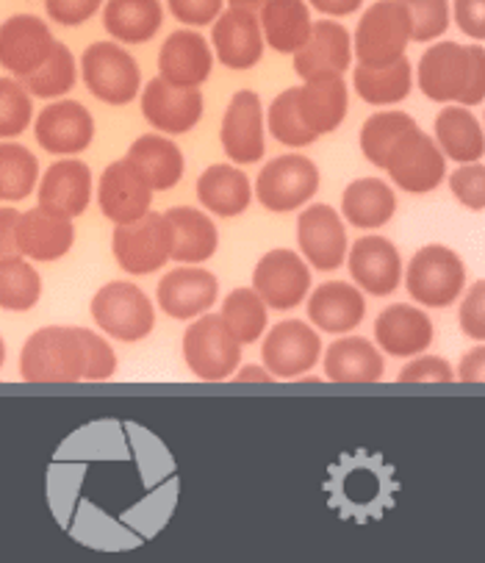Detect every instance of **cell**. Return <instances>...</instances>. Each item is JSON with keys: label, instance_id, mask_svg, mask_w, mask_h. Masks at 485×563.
<instances>
[{"label": "cell", "instance_id": "1", "mask_svg": "<svg viewBox=\"0 0 485 563\" xmlns=\"http://www.w3.org/2000/svg\"><path fill=\"white\" fill-rule=\"evenodd\" d=\"M416 81L433 103L480 106L485 98V51L483 45H461L436 40L419 58Z\"/></svg>", "mask_w": 485, "mask_h": 563}, {"label": "cell", "instance_id": "2", "mask_svg": "<svg viewBox=\"0 0 485 563\" xmlns=\"http://www.w3.org/2000/svg\"><path fill=\"white\" fill-rule=\"evenodd\" d=\"M466 278V262L447 244H425L403 269L405 291L422 308H450L461 300Z\"/></svg>", "mask_w": 485, "mask_h": 563}, {"label": "cell", "instance_id": "3", "mask_svg": "<svg viewBox=\"0 0 485 563\" xmlns=\"http://www.w3.org/2000/svg\"><path fill=\"white\" fill-rule=\"evenodd\" d=\"M20 375L29 384H76L84 378V350L78 325H47L20 350Z\"/></svg>", "mask_w": 485, "mask_h": 563}, {"label": "cell", "instance_id": "4", "mask_svg": "<svg viewBox=\"0 0 485 563\" xmlns=\"http://www.w3.org/2000/svg\"><path fill=\"white\" fill-rule=\"evenodd\" d=\"M92 320L117 342H142L156 328V306L133 280H111L95 291Z\"/></svg>", "mask_w": 485, "mask_h": 563}, {"label": "cell", "instance_id": "5", "mask_svg": "<svg viewBox=\"0 0 485 563\" xmlns=\"http://www.w3.org/2000/svg\"><path fill=\"white\" fill-rule=\"evenodd\" d=\"M322 175L319 167L302 153H286L261 167L253 195L272 214H289L306 209L319 192Z\"/></svg>", "mask_w": 485, "mask_h": 563}, {"label": "cell", "instance_id": "6", "mask_svg": "<svg viewBox=\"0 0 485 563\" xmlns=\"http://www.w3.org/2000/svg\"><path fill=\"white\" fill-rule=\"evenodd\" d=\"M78 70H81L87 89L100 103L128 106L142 92V67L133 58V53H128L114 40L89 45L84 51Z\"/></svg>", "mask_w": 485, "mask_h": 563}, {"label": "cell", "instance_id": "7", "mask_svg": "<svg viewBox=\"0 0 485 563\" xmlns=\"http://www.w3.org/2000/svg\"><path fill=\"white\" fill-rule=\"evenodd\" d=\"M410 45V18L403 0H377L361 14L353 40L359 65H392Z\"/></svg>", "mask_w": 485, "mask_h": 563}, {"label": "cell", "instance_id": "8", "mask_svg": "<svg viewBox=\"0 0 485 563\" xmlns=\"http://www.w3.org/2000/svg\"><path fill=\"white\" fill-rule=\"evenodd\" d=\"M184 358L200 380H228L242 364V344L220 314H200L184 333Z\"/></svg>", "mask_w": 485, "mask_h": 563}, {"label": "cell", "instance_id": "9", "mask_svg": "<svg viewBox=\"0 0 485 563\" xmlns=\"http://www.w3.org/2000/svg\"><path fill=\"white\" fill-rule=\"evenodd\" d=\"M111 250L128 275H151L173 262V228L164 214L147 211L145 217L114 228Z\"/></svg>", "mask_w": 485, "mask_h": 563}, {"label": "cell", "instance_id": "10", "mask_svg": "<svg viewBox=\"0 0 485 563\" xmlns=\"http://www.w3.org/2000/svg\"><path fill=\"white\" fill-rule=\"evenodd\" d=\"M388 178L408 195H430L447 180V156L419 125L410 129L386 158Z\"/></svg>", "mask_w": 485, "mask_h": 563}, {"label": "cell", "instance_id": "11", "mask_svg": "<svg viewBox=\"0 0 485 563\" xmlns=\"http://www.w3.org/2000/svg\"><path fill=\"white\" fill-rule=\"evenodd\" d=\"M322 358V336L306 320H284L269 328L261 344V361L275 380L308 375Z\"/></svg>", "mask_w": 485, "mask_h": 563}, {"label": "cell", "instance_id": "12", "mask_svg": "<svg viewBox=\"0 0 485 563\" xmlns=\"http://www.w3.org/2000/svg\"><path fill=\"white\" fill-rule=\"evenodd\" d=\"M253 289L272 311H295L311 291V267L295 250L275 247L255 264Z\"/></svg>", "mask_w": 485, "mask_h": 563}, {"label": "cell", "instance_id": "13", "mask_svg": "<svg viewBox=\"0 0 485 563\" xmlns=\"http://www.w3.org/2000/svg\"><path fill=\"white\" fill-rule=\"evenodd\" d=\"M297 247L306 264L319 273H333L344 264L346 247V222L339 211L328 203H308L297 220Z\"/></svg>", "mask_w": 485, "mask_h": 563}, {"label": "cell", "instance_id": "14", "mask_svg": "<svg viewBox=\"0 0 485 563\" xmlns=\"http://www.w3.org/2000/svg\"><path fill=\"white\" fill-rule=\"evenodd\" d=\"M346 273L361 291L372 297H388L403 284V256L399 247L386 236H361L346 247Z\"/></svg>", "mask_w": 485, "mask_h": 563}, {"label": "cell", "instance_id": "15", "mask_svg": "<svg viewBox=\"0 0 485 563\" xmlns=\"http://www.w3.org/2000/svg\"><path fill=\"white\" fill-rule=\"evenodd\" d=\"M264 103L253 89H239L228 103L220 125V142L231 164L247 167L266 156Z\"/></svg>", "mask_w": 485, "mask_h": 563}, {"label": "cell", "instance_id": "16", "mask_svg": "<svg viewBox=\"0 0 485 563\" xmlns=\"http://www.w3.org/2000/svg\"><path fill=\"white\" fill-rule=\"evenodd\" d=\"M139 106H142L145 120L156 129V134L167 136L189 134L206 111L200 89L175 87V84L164 81L162 76L145 84V89L139 92Z\"/></svg>", "mask_w": 485, "mask_h": 563}, {"label": "cell", "instance_id": "17", "mask_svg": "<svg viewBox=\"0 0 485 563\" xmlns=\"http://www.w3.org/2000/svg\"><path fill=\"white\" fill-rule=\"evenodd\" d=\"M34 136L53 156H78L95 142V117L78 100H53L36 114Z\"/></svg>", "mask_w": 485, "mask_h": 563}, {"label": "cell", "instance_id": "18", "mask_svg": "<svg viewBox=\"0 0 485 563\" xmlns=\"http://www.w3.org/2000/svg\"><path fill=\"white\" fill-rule=\"evenodd\" d=\"M220 297V280L200 264H180L158 280L156 300L164 314L173 320H197L211 311Z\"/></svg>", "mask_w": 485, "mask_h": 563}, {"label": "cell", "instance_id": "19", "mask_svg": "<svg viewBox=\"0 0 485 563\" xmlns=\"http://www.w3.org/2000/svg\"><path fill=\"white\" fill-rule=\"evenodd\" d=\"M433 320L425 314L422 306L414 302H394L386 306L375 320V344L381 353L392 358H414L433 344Z\"/></svg>", "mask_w": 485, "mask_h": 563}, {"label": "cell", "instance_id": "20", "mask_svg": "<svg viewBox=\"0 0 485 563\" xmlns=\"http://www.w3.org/2000/svg\"><path fill=\"white\" fill-rule=\"evenodd\" d=\"M76 244V225L64 211L36 203L18 222V253L29 262H58Z\"/></svg>", "mask_w": 485, "mask_h": 563}, {"label": "cell", "instance_id": "21", "mask_svg": "<svg viewBox=\"0 0 485 563\" xmlns=\"http://www.w3.org/2000/svg\"><path fill=\"white\" fill-rule=\"evenodd\" d=\"M153 189L128 158H117L103 169L98 180V206L114 225L145 217L153 203Z\"/></svg>", "mask_w": 485, "mask_h": 563}, {"label": "cell", "instance_id": "22", "mask_svg": "<svg viewBox=\"0 0 485 563\" xmlns=\"http://www.w3.org/2000/svg\"><path fill=\"white\" fill-rule=\"evenodd\" d=\"M53 45L56 40L45 20L36 14H14L0 25V67L23 81L51 56Z\"/></svg>", "mask_w": 485, "mask_h": 563}, {"label": "cell", "instance_id": "23", "mask_svg": "<svg viewBox=\"0 0 485 563\" xmlns=\"http://www.w3.org/2000/svg\"><path fill=\"white\" fill-rule=\"evenodd\" d=\"M353 67V34L335 20L313 23L306 45L295 53V73L302 81L322 76H344Z\"/></svg>", "mask_w": 485, "mask_h": 563}, {"label": "cell", "instance_id": "24", "mask_svg": "<svg viewBox=\"0 0 485 563\" xmlns=\"http://www.w3.org/2000/svg\"><path fill=\"white\" fill-rule=\"evenodd\" d=\"M211 51L228 70H250L264 56V34H261L258 14L244 9H222L220 18L211 23Z\"/></svg>", "mask_w": 485, "mask_h": 563}, {"label": "cell", "instance_id": "25", "mask_svg": "<svg viewBox=\"0 0 485 563\" xmlns=\"http://www.w3.org/2000/svg\"><path fill=\"white\" fill-rule=\"evenodd\" d=\"M214 70V51L195 29H178L158 51V76L175 87L200 89Z\"/></svg>", "mask_w": 485, "mask_h": 563}, {"label": "cell", "instance_id": "26", "mask_svg": "<svg viewBox=\"0 0 485 563\" xmlns=\"http://www.w3.org/2000/svg\"><path fill=\"white\" fill-rule=\"evenodd\" d=\"M308 322L317 331L344 336L353 333L366 317V297L350 280H328L308 291Z\"/></svg>", "mask_w": 485, "mask_h": 563}, {"label": "cell", "instance_id": "27", "mask_svg": "<svg viewBox=\"0 0 485 563\" xmlns=\"http://www.w3.org/2000/svg\"><path fill=\"white\" fill-rule=\"evenodd\" d=\"M92 169L81 158H58L36 184V200L47 209L64 211L67 217H81L92 203Z\"/></svg>", "mask_w": 485, "mask_h": 563}, {"label": "cell", "instance_id": "28", "mask_svg": "<svg viewBox=\"0 0 485 563\" xmlns=\"http://www.w3.org/2000/svg\"><path fill=\"white\" fill-rule=\"evenodd\" d=\"M324 375L333 384H375L386 375V358L372 339L341 336L324 350Z\"/></svg>", "mask_w": 485, "mask_h": 563}, {"label": "cell", "instance_id": "29", "mask_svg": "<svg viewBox=\"0 0 485 563\" xmlns=\"http://www.w3.org/2000/svg\"><path fill=\"white\" fill-rule=\"evenodd\" d=\"M350 109V89L344 76H322L297 87V111L306 129L317 136L333 134Z\"/></svg>", "mask_w": 485, "mask_h": 563}, {"label": "cell", "instance_id": "30", "mask_svg": "<svg viewBox=\"0 0 485 563\" xmlns=\"http://www.w3.org/2000/svg\"><path fill=\"white\" fill-rule=\"evenodd\" d=\"M197 200L206 211L233 220L253 203V184L239 164H211L197 178Z\"/></svg>", "mask_w": 485, "mask_h": 563}, {"label": "cell", "instance_id": "31", "mask_svg": "<svg viewBox=\"0 0 485 563\" xmlns=\"http://www.w3.org/2000/svg\"><path fill=\"white\" fill-rule=\"evenodd\" d=\"M125 158L151 184L153 192H169L173 186L180 184L186 173V158L178 142L162 134L136 136L128 147Z\"/></svg>", "mask_w": 485, "mask_h": 563}, {"label": "cell", "instance_id": "32", "mask_svg": "<svg viewBox=\"0 0 485 563\" xmlns=\"http://www.w3.org/2000/svg\"><path fill=\"white\" fill-rule=\"evenodd\" d=\"M173 228V262L178 264H206L217 256L220 231L206 211L195 206H173L164 211Z\"/></svg>", "mask_w": 485, "mask_h": 563}, {"label": "cell", "instance_id": "33", "mask_svg": "<svg viewBox=\"0 0 485 563\" xmlns=\"http://www.w3.org/2000/svg\"><path fill=\"white\" fill-rule=\"evenodd\" d=\"M258 25L264 45L284 56H295L311 36V7L306 0H266L258 9Z\"/></svg>", "mask_w": 485, "mask_h": 563}, {"label": "cell", "instance_id": "34", "mask_svg": "<svg viewBox=\"0 0 485 563\" xmlns=\"http://www.w3.org/2000/svg\"><path fill=\"white\" fill-rule=\"evenodd\" d=\"M397 214V192L381 178H359L341 195V220L361 231H377Z\"/></svg>", "mask_w": 485, "mask_h": 563}, {"label": "cell", "instance_id": "35", "mask_svg": "<svg viewBox=\"0 0 485 563\" xmlns=\"http://www.w3.org/2000/svg\"><path fill=\"white\" fill-rule=\"evenodd\" d=\"M433 140L447 156V162L469 164L483 162L485 153V136L483 125H480L477 114L466 106L447 103L444 109L436 114Z\"/></svg>", "mask_w": 485, "mask_h": 563}, {"label": "cell", "instance_id": "36", "mask_svg": "<svg viewBox=\"0 0 485 563\" xmlns=\"http://www.w3.org/2000/svg\"><path fill=\"white\" fill-rule=\"evenodd\" d=\"M162 0H106L103 29L120 45H145L162 31Z\"/></svg>", "mask_w": 485, "mask_h": 563}, {"label": "cell", "instance_id": "37", "mask_svg": "<svg viewBox=\"0 0 485 563\" xmlns=\"http://www.w3.org/2000/svg\"><path fill=\"white\" fill-rule=\"evenodd\" d=\"M353 87L364 103L397 106L414 89V67H410L408 56L397 58L392 65H355Z\"/></svg>", "mask_w": 485, "mask_h": 563}, {"label": "cell", "instance_id": "38", "mask_svg": "<svg viewBox=\"0 0 485 563\" xmlns=\"http://www.w3.org/2000/svg\"><path fill=\"white\" fill-rule=\"evenodd\" d=\"M40 175V162L29 147L0 140V203H20L36 192Z\"/></svg>", "mask_w": 485, "mask_h": 563}, {"label": "cell", "instance_id": "39", "mask_svg": "<svg viewBox=\"0 0 485 563\" xmlns=\"http://www.w3.org/2000/svg\"><path fill=\"white\" fill-rule=\"evenodd\" d=\"M416 125H419V122L410 114H405V111H377V114H372L370 120L364 122V129H361V153H364V158L372 167L383 169L386 167V158L388 153H392V147L397 145L410 129H416Z\"/></svg>", "mask_w": 485, "mask_h": 563}, {"label": "cell", "instance_id": "40", "mask_svg": "<svg viewBox=\"0 0 485 563\" xmlns=\"http://www.w3.org/2000/svg\"><path fill=\"white\" fill-rule=\"evenodd\" d=\"M222 322L228 331L236 336L242 347L255 344L266 333V322H269V308L261 300L255 289H233L231 295L222 300Z\"/></svg>", "mask_w": 485, "mask_h": 563}, {"label": "cell", "instance_id": "41", "mask_svg": "<svg viewBox=\"0 0 485 563\" xmlns=\"http://www.w3.org/2000/svg\"><path fill=\"white\" fill-rule=\"evenodd\" d=\"M78 81V62L73 56L64 42H56L51 51V56L36 67L31 76L23 78V87L29 89L31 98H42V100H56L62 95L73 92Z\"/></svg>", "mask_w": 485, "mask_h": 563}, {"label": "cell", "instance_id": "42", "mask_svg": "<svg viewBox=\"0 0 485 563\" xmlns=\"http://www.w3.org/2000/svg\"><path fill=\"white\" fill-rule=\"evenodd\" d=\"M42 297V278L25 256L0 258V308L3 311H31Z\"/></svg>", "mask_w": 485, "mask_h": 563}, {"label": "cell", "instance_id": "43", "mask_svg": "<svg viewBox=\"0 0 485 563\" xmlns=\"http://www.w3.org/2000/svg\"><path fill=\"white\" fill-rule=\"evenodd\" d=\"M266 129H269V136H275V142H280L284 147H308L319 140L313 131L306 129V122L297 111V87L275 95V100L266 109Z\"/></svg>", "mask_w": 485, "mask_h": 563}, {"label": "cell", "instance_id": "44", "mask_svg": "<svg viewBox=\"0 0 485 563\" xmlns=\"http://www.w3.org/2000/svg\"><path fill=\"white\" fill-rule=\"evenodd\" d=\"M34 120V100L18 78H0V140L23 136Z\"/></svg>", "mask_w": 485, "mask_h": 563}, {"label": "cell", "instance_id": "45", "mask_svg": "<svg viewBox=\"0 0 485 563\" xmlns=\"http://www.w3.org/2000/svg\"><path fill=\"white\" fill-rule=\"evenodd\" d=\"M410 18V42H436L450 29V0H403Z\"/></svg>", "mask_w": 485, "mask_h": 563}, {"label": "cell", "instance_id": "46", "mask_svg": "<svg viewBox=\"0 0 485 563\" xmlns=\"http://www.w3.org/2000/svg\"><path fill=\"white\" fill-rule=\"evenodd\" d=\"M450 192L458 203L469 211H483L485 206V167L483 162L458 164V169L447 173Z\"/></svg>", "mask_w": 485, "mask_h": 563}, {"label": "cell", "instance_id": "47", "mask_svg": "<svg viewBox=\"0 0 485 563\" xmlns=\"http://www.w3.org/2000/svg\"><path fill=\"white\" fill-rule=\"evenodd\" d=\"M84 350V378L81 380H109L117 372V353L106 336L78 325Z\"/></svg>", "mask_w": 485, "mask_h": 563}, {"label": "cell", "instance_id": "48", "mask_svg": "<svg viewBox=\"0 0 485 563\" xmlns=\"http://www.w3.org/2000/svg\"><path fill=\"white\" fill-rule=\"evenodd\" d=\"M397 380H403V384H452L455 380V369L441 355L422 353L408 358V364L399 369Z\"/></svg>", "mask_w": 485, "mask_h": 563}, {"label": "cell", "instance_id": "49", "mask_svg": "<svg viewBox=\"0 0 485 563\" xmlns=\"http://www.w3.org/2000/svg\"><path fill=\"white\" fill-rule=\"evenodd\" d=\"M463 300L458 306V325H461L463 336L472 342H483L485 339V284L474 280L469 289H463Z\"/></svg>", "mask_w": 485, "mask_h": 563}, {"label": "cell", "instance_id": "50", "mask_svg": "<svg viewBox=\"0 0 485 563\" xmlns=\"http://www.w3.org/2000/svg\"><path fill=\"white\" fill-rule=\"evenodd\" d=\"M167 7L180 25L202 29V25H211L220 18L225 0H167Z\"/></svg>", "mask_w": 485, "mask_h": 563}, {"label": "cell", "instance_id": "51", "mask_svg": "<svg viewBox=\"0 0 485 563\" xmlns=\"http://www.w3.org/2000/svg\"><path fill=\"white\" fill-rule=\"evenodd\" d=\"M103 3L106 0H45V9L53 23L76 29V25H84L87 20H92Z\"/></svg>", "mask_w": 485, "mask_h": 563}, {"label": "cell", "instance_id": "52", "mask_svg": "<svg viewBox=\"0 0 485 563\" xmlns=\"http://www.w3.org/2000/svg\"><path fill=\"white\" fill-rule=\"evenodd\" d=\"M450 14L469 40H485V0H450Z\"/></svg>", "mask_w": 485, "mask_h": 563}, {"label": "cell", "instance_id": "53", "mask_svg": "<svg viewBox=\"0 0 485 563\" xmlns=\"http://www.w3.org/2000/svg\"><path fill=\"white\" fill-rule=\"evenodd\" d=\"M18 222L20 211L14 206H0V258L18 256Z\"/></svg>", "mask_w": 485, "mask_h": 563}, {"label": "cell", "instance_id": "54", "mask_svg": "<svg viewBox=\"0 0 485 563\" xmlns=\"http://www.w3.org/2000/svg\"><path fill=\"white\" fill-rule=\"evenodd\" d=\"M458 378L466 380V384H483L485 378V350L483 342L474 344L469 353L461 355V364H458Z\"/></svg>", "mask_w": 485, "mask_h": 563}, {"label": "cell", "instance_id": "55", "mask_svg": "<svg viewBox=\"0 0 485 563\" xmlns=\"http://www.w3.org/2000/svg\"><path fill=\"white\" fill-rule=\"evenodd\" d=\"M308 7L322 12L324 18L335 20V18H346V14H355L361 7H364V0H306Z\"/></svg>", "mask_w": 485, "mask_h": 563}, {"label": "cell", "instance_id": "56", "mask_svg": "<svg viewBox=\"0 0 485 563\" xmlns=\"http://www.w3.org/2000/svg\"><path fill=\"white\" fill-rule=\"evenodd\" d=\"M233 378L242 380V384H269V380H275L264 364H261V366L258 364L242 366V369L233 372Z\"/></svg>", "mask_w": 485, "mask_h": 563}, {"label": "cell", "instance_id": "57", "mask_svg": "<svg viewBox=\"0 0 485 563\" xmlns=\"http://www.w3.org/2000/svg\"><path fill=\"white\" fill-rule=\"evenodd\" d=\"M225 3L231 9H244V12H255V14H258V9L264 7L266 0H225Z\"/></svg>", "mask_w": 485, "mask_h": 563}, {"label": "cell", "instance_id": "58", "mask_svg": "<svg viewBox=\"0 0 485 563\" xmlns=\"http://www.w3.org/2000/svg\"><path fill=\"white\" fill-rule=\"evenodd\" d=\"M3 364H7V342L0 336V369H3Z\"/></svg>", "mask_w": 485, "mask_h": 563}]
</instances>
